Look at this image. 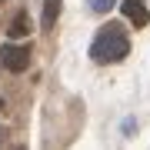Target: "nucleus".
<instances>
[{
  "label": "nucleus",
  "mask_w": 150,
  "mask_h": 150,
  "mask_svg": "<svg viewBox=\"0 0 150 150\" xmlns=\"http://www.w3.org/2000/svg\"><path fill=\"white\" fill-rule=\"evenodd\" d=\"M0 64H4L10 74H20V70L30 67V47H20V43H7L0 50Z\"/></svg>",
  "instance_id": "2"
},
{
  "label": "nucleus",
  "mask_w": 150,
  "mask_h": 150,
  "mask_svg": "<svg viewBox=\"0 0 150 150\" xmlns=\"http://www.w3.org/2000/svg\"><path fill=\"white\" fill-rule=\"evenodd\" d=\"M87 4H90V7H93V10H97V13H107V10H110V7H113V4H117V0H87Z\"/></svg>",
  "instance_id": "6"
},
{
  "label": "nucleus",
  "mask_w": 150,
  "mask_h": 150,
  "mask_svg": "<svg viewBox=\"0 0 150 150\" xmlns=\"http://www.w3.org/2000/svg\"><path fill=\"white\" fill-rule=\"evenodd\" d=\"M57 17H60V0H43V17H40V23H43V30H50L57 23Z\"/></svg>",
  "instance_id": "4"
},
{
  "label": "nucleus",
  "mask_w": 150,
  "mask_h": 150,
  "mask_svg": "<svg viewBox=\"0 0 150 150\" xmlns=\"http://www.w3.org/2000/svg\"><path fill=\"white\" fill-rule=\"evenodd\" d=\"M0 107H4V100H0Z\"/></svg>",
  "instance_id": "8"
},
{
  "label": "nucleus",
  "mask_w": 150,
  "mask_h": 150,
  "mask_svg": "<svg viewBox=\"0 0 150 150\" xmlns=\"http://www.w3.org/2000/svg\"><path fill=\"white\" fill-rule=\"evenodd\" d=\"M123 13H127V20L134 27H147L150 23V10H147L144 0H123Z\"/></svg>",
  "instance_id": "3"
},
{
  "label": "nucleus",
  "mask_w": 150,
  "mask_h": 150,
  "mask_svg": "<svg viewBox=\"0 0 150 150\" xmlns=\"http://www.w3.org/2000/svg\"><path fill=\"white\" fill-rule=\"evenodd\" d=\"M30 30V23H27V13H17V20L10 23V40H17V37H23V33Z\"/></svg>",
  "instance_id": "5"
},
{
  "label": "nucleus",
  "mask_w": 150,
  "mask_h": 150,
  "mask_svg": "<svg viewBox=\"0 0 150 150\" xmlns=\"http://www.w3.org/2000/svg\"><path fill=\"white\" fill-rule=\"evenodd\" d=\"M0 140H4V127H0Z\"/></svg>",
  "instance_id": "7"
},
{
  "label": "nucleus",
  "mask_w": 150,
  "mask_h": 150,
  "mask_svg": "<svg viewBox=\"0 0 150 150\" xmlns=\"http://www.w3.org/2000/svg\"><path fill=\"white\" fill-rule=\"evenodd\" d=\"M130 54V37L120 23H103L90 43V57L97 64H117Z\"/></svg>",
  "instance_id": "1"
}]
</instances>
